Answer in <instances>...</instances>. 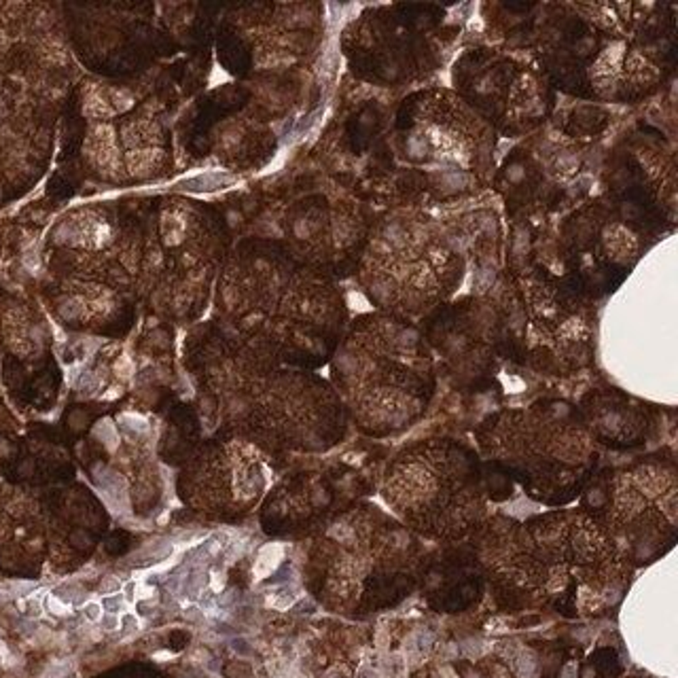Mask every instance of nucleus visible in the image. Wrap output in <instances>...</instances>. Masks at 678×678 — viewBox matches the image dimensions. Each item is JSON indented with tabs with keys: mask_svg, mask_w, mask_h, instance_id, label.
<instances>
[{
	"mask_svg": "<svg viewBox=\"0 0 678 678\" xmlns=\"http://www.w3.org/2000/svg\"><path fill=\"white\" fill-rule=\"evenodd\" d=\"M473 539L492 587L526 607L596 613L627 583L629 564L585 509H549L528 519L488 517Z\"/></svg>",
	"mask_w": 678,
	"mask_h": 678,
	"instance_id": "1",
	"label": "nucleus"
},
{
	"mask_svg": "<svg viewBox=\"0 0 678 678\" xmlns=\"http://www.w3.org/2000/svg\"><path fill=\"white\" fill-rule=\"evenodd\" d=\"M539 56L549 83L566 91L632 102L670 70L672 30L655 4H564L539 39Z\"/></svg>",
	"mask_w": 678,
	"mask_h": 678,
	"instance_id": "2",
	"label": "nucleus"
},
{
	"mask_svg": "<svg viewBox=\"0 0 678 678\" xmlns=\"http://www.w3.org/2000/svg\"><path fill=\"white\" fill-rule=\"evenodd\" d=\"M456 91H414L394 119V159L403 168L407 206L449 204L490 183L496 138Z\"/></svg>",
	"mask_w": 678,
	"mask_h": 678,
	"instance_id": "3",
	"label": "nucleus"
},
{
	"mask_svg": "<svg viewBox=\"0 0 678 678\" xmlns=\"http://www.w3.org/2000/svg\"><path fill=\"white\" fill-rule=\"evenodd\" d=\"M335 373L357 422L375 437L420 422L437 388L434 359L420 326L390 314L354 326Z\"/></svg>",
	"mask_w": 678,
	"mask_h": 678,
	"instance_id": "4",
	"label": "nucleus"
},
{
	"mask_svg": "<svg viewBox=\"0 0 678 678\" xmlns=\"http://www.w3.org/2000/svg\"><path fill=\"white\" fill-rule=\"evenodd\" d=\"M477 445L482 460L549 509L583 496L598 464V443L581 412L562 401L494 414L477 429Z\"/></svg>",
	"mask_w": 678,
	"mask_h": 678,
	"instance_id": "5",
	"label": "nucleus"
},
{
	"mask_svg": "<svg viewBox=\"0 0 678 678\" xmlns=\"http://www.w3.org/2000/svg\"><path fill=\"white\" fill-rule=\"evenodd\" d=\"M382 496L418 539L460 543L490 517V488L479 454L452 439H429L388 467Z\"/></svg>",
	"mask_w": 678,
	"mask_h": 678,
	"instance_id": "6",
	"label": "nucleus"
},
{
	"mask_svg": "<svg viewBox=\"0 0 678 678\" xmlns=\"http://www.w3.org/2000/svg\"><path fill=\"white\" fill-rule=\"evenodd\" d=\"M365 286L384 314L416 322L452 299L464 278L458 240L427 208L405 206L369 238Z\"/></svg>",
	"mask_w": 678,
	"mask_h": 678,
	"instance_id": "7",
	"label": "nucleus"
},
{
	"mask_svg": "<svg viewBox=\"0 0 678 678\" xmlns=\"http://www.w3.org/2000/svg\"><path fill=\"white\" fill-rule=\"evenodd\" d=\"M246 271L229 291V304L242 326L284 354L320 352L339 318L331 291L284 267L259 263Z\"/></svg>",
	"mask_w": 678,
	"mask_h": 678,
	"instance_id": "8",
	"label": "nucleus"
},
{
	"mask_svg": "<svg viewBox=\"0 0 678 678\" xmlns=\"http://www.w3.org/2000/svg\"><path fill=\"white\" fill-rule=\"evenodd\" d=\"M583 509L604 528L621 557L649 564L677 543L678 477L664 462H640L615 471Z\"/></svg>",
	"mask_w": 678,
	"mask_h": 678,
	"instance_id": "9",
	"label": "nucleus"
},
{
	"mask_svg": "<svg viewBox=\"0 0 678 678\" xmlns=\"http://www.w3.org/2000/svg\"><path fill=\"white\" fill-rule=\"evenodd\" d=\"M456 94L492 127L517 136L543 121L549 109V79L543 68L511 51L473 49L454 70Z\"/></svg>",
	"mask_w": 678,
	"mask_h": 678,
	"instance_id": "10",
	"label": "nucleus"
},
{
	"mask_svg": "<svg viewBox=\"0 0 678 678\" xmlns=\"http://www.w3.org/2000/svg\"><path fill=\"white\" fill-rule=\"evenodd\" d=\"M524 352L537 369L570 373L587 365L592 320L585 297L574 284L547 274L526 276L515 295Z\"/></svg>",
	"mask_w": 678,
	"mask_h": 678,
	"instance_id": "11",
	"label": "nucleus"
},
{
	"mask_svg": "<svg viewBox=\"0 0 678 678\" xmlns=\"http://www.w3.org/2000/svg\"><path fill=\"white\" fill-rule=\"evenodd\" d=\"M344 532L331 534L333 570L346 589L375 592L379 598H403L420 574L422 543L399 519L379 511L357 517Z\"/></svg>",
	"mask_w": 678,
	"mask_h": 678,
	"instance_id": "12",
	"label": "nucleus"
},
{
	"mask_svg": "<svg viewBox=\"0 0 678 678\" xmlns=\"http://www.w3.org/2000/svg\"><path fill=\"white\" fill-rule=\"evenodd\" d=\"M263 484L256 452L244 443H231L204 458L197 473L199 504L221 513L240 511L259 498Z\"/></svg>",
	"mask_w": 678,
	"mask_h": 678,
	"instance_id": "13",
	"label": "nucleus"
},
{
	"mask_svg": "<svg viewBox=\"0 0 678 678\" xmlns=\"http://www.w3.org/2000/svg\"><path fill=\"white\" fill-rule=\"evenodd\" d=\"M577 240V254L570 259L577 263V271H594V269H611L619 265H632L636 254V236L627 225H621L617 219L592 221V229H587L585 238Z\"/></svg>",
	"mask_w": 678,
	"mask_h": 678,
	"instance_id": "14",
	"label": "nucleus"
},
{
	"mask_svg": "<svg viewBox=\"0 0 678 678\" xmlns=\"http://www.w3.org/2000/svg\"><path fill=\"white\" fill-rule=\"evenodd\" d=\"M225 181H227V176H223V174H201V176L189 179L183 185L191 191H206V189H216Z\"/></svg>",
	"mask_w": 678,
	"mask_h": 678,
	"instance_id": "15",
	"label": "nucleus"
}]
</instances>
